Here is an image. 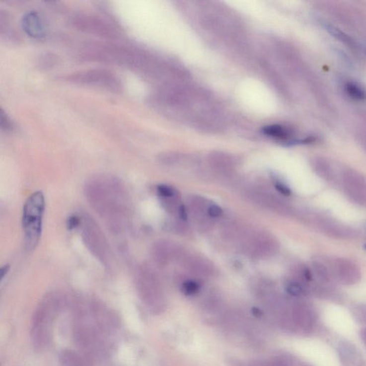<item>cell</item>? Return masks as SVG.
I'll return each instance as SVG.
<instances>
[{
	"mask_svg": "<svg viewBox=\"0 0 366 366\" xmlns=\"http://www.w3.org/2000/svg\"><path fill=\"white\" fill-rule=\"evenodd\" d=\"M42 60L40 61V66L44 68H48L50 67H53L55 64V60L53 58V55H45V56L42 57Z\"/></svg>",
	"mask_w": 366,
	"mask_h": 366,
	"instance_id": "obj_18",
	"label": "cell"
},
{
	"mask_svg": "<svg viewBox=\"0 0 366 366\" xmlns=\"http://www.w3.org/2000/svg\"><path fill=\"white\" fill-rule=\"evenodd\" d=\"M79 228L86 247L102 265L109 267L111 263V253L100 227L87 214L81 215Z\"/></svg>",
	"mask_w": 366,
	"mask_h": 366,
	"instance_id": "obj_4",
	"label": "cell"
},
{
	"mask_svg": "<svg viewBox=\"0 0 366 366\" xmlns=\"http://www.w3.org/2000/svg\"><path fill=\"white\" fill-rule=\"evenodd\" d=\"M286 291L289 293L290 295L293 296H299L301 295L302 289L300 285L296 284V283H291L288 284L286 287Z\"/></svg>",
	"mask_w": 366,
	"mask_h": 366,
	"instance_id": "obj_16",
	"label": "cell"
},
{
	"mask_svg": "<svg viewBox=\"0 0 366 366\" xmlns=\"http://www.w3.org/2000/svg\"><path fill=\"white\" fill-rule=\"evenodd\" d=\"M87 201L114 233H121L129 227L132 205L128 191L120 180L110 175L99 174L84 185Z\"/></svg>",
	"mask_w": 366,
	"mask_h": 366,
	"instance_id": "obj_1",
	"label": "cell"
},
{
	"mask_svg": "<svg viewBox=\"0 0 366 366\" xmlns=\"http://www.w3.org/2000/svg\"><path fill=\"white\" fill-rule=\"evenodd\" d=\"M60 303V296L51 294L45 297L35 310L32 319V338L36 349H45L50 343L51 328Z\"/></svg>",
	"mask_w": 366,
	"mask_h": 366,
	"instance_id": "obj_3",
	"label": "cell"
},
{
	"mask_svg": "<svg viewBox=\"0 0 366 366\" xmlns=\"http://www.w3.org/2000/svg\"><path fill=\"white\" fill-rule=\"evenodd\" d=\"M183 291L185 295H193L196 294L201 289V286L195 281H188L183 283L182 286Z\"/></svg>",
	"mask_w": 366,
	"mask_h": 366,
	"instance_id": "obj_13",
	"label": "cell"
},
{
	"mask_svg": "<svg viewBox=\"0 0 366 366\" xmlns=\"http://www.w3.org/2000/svg\"><path fill=\"white\" fill-rule=\"evenodd\" d=\"M157 190L159 198H170L177 195L175 190L169 185H159L157 186Z\"/></svg>",
	"mask_w": 366,
	"mask_h": 366,
	"instance_id": "obj_15",
	"label": "cell"
},
{
	"mask_svg": "<svg viewBox=\"0 0 366 366\" xmlns=\"http://www.w3.org/2000/svg\"><path fill=\"white\" fill-rule=\"evenodd\" d=\"M68 82L82 85L92 86L120 92L123 85L120 79L111 72L105 70H90L74 73L65 77Z\"/></svg>",
	"mask_w": 366,
	"mask_h": 366,
	"instance_id": "obj_6",
	"label": "cell"
},
{
	"mask_svg": "<svg viewBox=\"0 0 366 366\" xmlns=\"http://www.w3.org/2000/svg\"><path fill=\"white\" fill-rule=\"evenodd\" d=\"M177 213H178L179 216H180V219L182 220H187V219H188V213H187V210L185 206H183V205L180 206Z\"/></svg>",
	"mask_w": 366,
	"mask_h": 366,
	"instance_id": "obj_20",
	"label": "cell"
},
{
	"mask_svg": "<svg viewBox=\"0 0 366 366\" xmlns=\"http://www.w3.org/2000/svg\"><path fill=\"white\" fill-rule=\"evenodd\" d=\"M73 24L82 32L102 37H115L118 34L110 22L96 16L78 14L73 17Z\"/></svg>",
	"mask_w": 366,
	"mask_h": 366,
	"instance_id": "obj_7",
	"label": "cell"
},
{
	"mask_svg": "<svg viewBox=\"0 0 366 366\" xmlns=\"http://www.w3.org/2000/svg\"><path fill=\"white\" fill-rule=\"evenodd\" d=\"M346 91L352 98L356 100H362L366 98L365 91L354 83H349L346 85Z\"/></svg>",
	"mask_w": 366,
	"mask_h": 366,
	"instance_id": "obj_11",
	"label": "cell"
},
{
	"mask_svg": "<svg viewBox=\"0 0 366 366\" xmlns=\"http://www.w3.org/2000/svg\"><path fill=\"white\" fill-rule=\"evenodd\" d=\"M9 266H8V265H6V266H4L2 267V268H1V279H3V278H4V276H5V275L7 274L8 272H9Z\"/></svg>",
	"mask_w": 366,
	"mask_h": 366,
	"instance_id": "obj_21",
	"label": "cell"
},
{
	"mask_svg": "<svg viewBox=\"0 0 366 366\" xmlns=\"http://www.w3.org/2000/svg\"><path fill=\"white\" fill-rule=\"evenodd\" d=\"M136 287L142 301L155 313L165 306V299L158 278L150 268L146 266L139 268L136 274Z\"/></svg>",
	"mask_w": 366,
	"mask_h": 366,
	"instance_id": "obj_5",
	"label": "cell"
},
{
	"mask_svg": "<svg viewBox=\"0 0 366 366\" xmlns=\"http://www.w3.org/2000/svg\"></svg>",
	"mask_w": 366,
	"mask_h": 366,
	"instance_id": "obj_22",
	"label": "cell"
},
{
	"mask_svg": "<svg viewBox=\"0 0 366 366\" xmlns=\"http://www.w3.org/2000/svg\"><path fill=\"white\" fill-rule=\"evenodd\" d=\"M45 206V196L41 191L32 193L24 203L22 228L24 246L28 251L35 250L41 238Z\"/></svg>",
	"mask_w": 366,
	"mask_h": 366,
	"instance_id": "obj_2",
	"label": "cell"
},
{
	"mask_svg": "<svg viewBox=\"0 0 366 366\" xmlns=\"http://www.w3.org/2000/svg\"><path fill=\"white\" fill-rule=\"evenodd\" d=\"M175 249L169 242L159 241L154 244L152 247V256L159 264L164 265L174 256Z\"/></svg>",
	"mask_w": 366,
	"mask_h": 366,
	"instance_id": "obj_9",
	"label": "cell"
},
{
	"mask_svg": "<svg viewBox=\"0 0 366 366\" xmlns=\"http://www.w3.org/2000/svg\"><path fill=\"white\" fill-rule=\"evenodd\" d=\"M263 133L267 136L273 137L278 139L286 140L291 136V131L281 125H269L265 127Z\"/></svg>",
	"mask_w": 366,
	"mask_h": 366,
	"instance_id": "obj_10",
	"label": "cell"
},
{
	"mask_svg": "<svg viewBox=\"0 0 366 366\" xmlns=\"http://www.w3.org/2000/svg\"><path fill=\"white\" fill-rule=\"evenodd\" d=\"M0 125L1 129L4 131L11 132L14 130V125L10 118L8 116L7 114L3 110L0 112Z\"/></svg>",
	"mask_w": 366,
	"mask_h": 366,
	"instance_id": "obj_14",
	"label": "cell"
},
{
	"mask_svg": "<svg viewBox=\"0 0 366 366\" xmlns=\"http://www.w3.org/2000/svg\"><path fill=\"white\" fill-rule=\"evenodd\" d=\"M208 216L213 219H216V218L220 217L223 214V211L222 208L217 205H211L208 209Z\"/></svg>",
	"mask_w": 366,
	"mask_h": 366,
	"instance_id": "obj_17",
	"label": "cell"
},
{
	"mask_svg": "<svg viewBox=\"0 0 366 366\" xmlns=\"http://www.w3.org/2000/svg\"><path fill=\"white\" fill-rule=\"evenodd\" d=\"M62 362L64 366H85L82 359L74 354L67 353L62 355Z\"/></svg>",
	"mask_w": 366,
	"mask_h": 366,
	"instance_id": "obj_12",
	"label": "cell"
},
{
	"mask_svg": "<svg viewBox=\"0 0 366 366\" xmlns=\"http://www.w3.org/2000/svg\"><path fill=\"white\" fill-rule=\"evenodd\" d=\"M275 187H276V190H278L280 193H282L283 195H286V196H289L291 195V190L289 189V187L286 186L284 183L277 182L275 184Z\"/></svg>",
	"mask_w": 366,
	"mask_h": 366,
	"instance_id": "obj_19",
	"label": "cell"
},
{
	"mask_svg": "<svg viewBox=\"0 0 366 366\" xmlns=\"http://www.w3.org/2000/svg\"><path fill=\"white\" fill-rule=\"evenodd\" d=\"M21 24L24 32L32 38L40 40L46 35L45 24L37 12L26 13L22 18Z\"/></svg>",
	"mask_w": 366,
	"mask_h": 366,
	"instance_id": "obj_8",
	"label": "cell"
}]
</instances>
